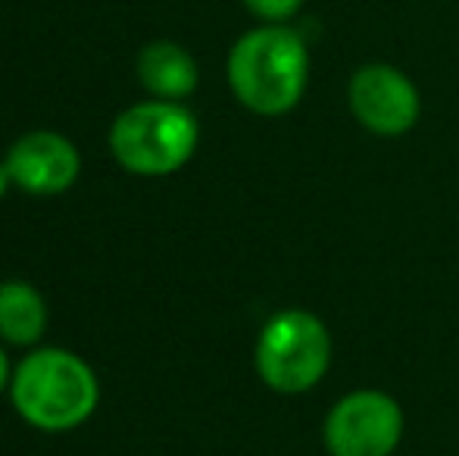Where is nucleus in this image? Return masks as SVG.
I'll use <instances>...</instances> for the list:
<instances>
[{"label": "nucleus", "mask_w": 459, "mask_h": 456, "mask_svg": "<svg viewBox=\"0 0 459 456\" xmlns=\"http://www.w3.org/2000/svg\"><path fill=\"white\" fill-rule=\"evenodd\" d=\"M225 75L244 110L269 119L284 116L307 94L309 47L288 22H263L231 44Z\"/></svg>", "instance_id": "obj_1"}, {"label": "nucleus", "mask_w": 459, "mask_h": 456, "mask_svg": "<svg viewBox=\"0 0 459 456\" xmlns=\"http://www.w3.org/2000/svg\"><path fill=\"white\" fill-rule=\"evenodd\" d=\"M16 413L41 432H69L88 422L100 400L94 369L73 350L41 347L10 378Z\"/></svg>", "instance_id": "obj_2"}, {"label": "nucleus", "mask_w": 459, "mask_h": 456, "mask_svg": "<svg viewBox=\"0 0 459 456\" xmlns=\"http://www.w3.org/2000/svg\"><path fill=\"white\" fill-rule=\"evenodd\" d=\"M200 125L182 100H144L116 116L109 128V153L134 176H172L194 157Z\"/></svg>", "instance_id": "obj_3"}, {"label": "nucleus", "mask_w": 459, "mask_h": 456, "mask_svg": "<svg viewBox=\"0 0 459 456\" xmlns=\"http://www.w3.org/2000/svg\"><path fill=\"white\" fill-rule=\"evenodd\" d=\"M256 375L275 394H307L332 369V331L316 313L290 306L263 325L254 350Z\"/></svg>", "instance_id": "obj_4"}, {"label": "nucleus", "mask_w": 459, "mask_h": 456, "mask_svg": "<svg viewBox=\"0 0 459 456\" xmlns=\"http://www.w3.org/2000/svg\"><path fill=\"white\" fill-rule=\"evenodd\" d=\"M403 409L375 388L344 394L322 422V441L332 456H391L403 441Z\"/></svg>", "instance_id": "obj_5"}, {"label": "nucleus", "mask_w": 459, "mask_h": 456, "mask_svg": "<svg viewBox=\"0 0 459 456\" xmlns=\"http://www.w3.org/2000/svg\"><path fill=\"white\" fill-rule=\"evenodd\" d=\"M347 107L353 119L378 138L412 132L422 116L416 82L391 63H363L347 82Z\"/></svg>", "instance_id": "obj_6"}, {"label": "nucleus", "mask_w": 459, "mask_h": 456, "mask_svg": "<svg viewBox=\"0 0 459 456\" xmlns=\"http://www.w3.org/2000/svg\"><path fill=\"white\" fill-rule=\"evenodd\" d=\"M13 185L29 194L54 197L75 185L82 157L69 138L56 132H29L10 144L4 157Z\"/></svg>", "instance_id": "obj_7"}, {"label": "nucleus", "mask_w": 459, "mask_h": 456, "mask_svg": "<svg viewBox=\"0 0 459 456\" xmlns=\"http://www.w3.org/2000/svg\"><path fill=\"white\" fill-rule=\"evenodd\" d=\"M138 82L147 94L157 100H185L197 91L200 69L191 50H185L176 41H151L141 47L134 63Z\"/></svg>", "instance_id": "obj_8"}, {"label": "nucleus", "mask_w": 459, "mask_h": 456, "mask_svg": "<svg viewBox=\"0 0 459 456\" xmlns=\"http://www.w3.org/2000/svg\"><path fill=\"white\" fill-rule=\"evenodd\" d=\"M44 329H48L44 294L29 281H4L0 285V338L19 347H31L41 341Z\"/></svg>", "instance_id": "obj_9"}, {"label": "nucleus", "mask_w": 459, "mask_h": 456, "mask_svg": "<svg viewBox=\"0 0 459 456\" xmlns=\"http://www.w3.org/2000/svg\"><path fill=\"white\" fill-rule=\"evenodd\" d=\"M241 4L250 10V16L263 19V22L284 25L303 10V4H307V0H241Z\"/></svg>", "instance_id": "obj_10"}, {"label": "nucleus", "mask_w": 459, "mask_h": 456, "mask_svg": "<svg viewBox=\"0 0 459 456\" xmlns=\"http://www.w3.org/2000/svg\"><path fill=\"white\" fill-rule=\"evenodd\" d=\"M10 359H6V353L0 350V391L6 388V384H10Z\"/></svg>", "instance_id": "obj_11"}, {"label": "nucleus", "mask_w": 459, "mask_h": 456, "mask_svg": "<svg viewBox=\"0 0 459 456\" xmlns=\"http://www.w3.org/2000/svg\"><path fill=\"white\" fill-rule=\"evenodd\" d=\"M10 185H13L10 169H6V163H0V201H4V194L10 191Z\"/></svg>", "instance_id": "obj_12"}]
</instances>
